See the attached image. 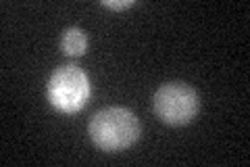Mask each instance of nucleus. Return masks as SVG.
Listing matches in <instances>:
<instances>
[{"label":"nucleus","mask_w":250,"mask_h":167,"mask_svg":"<svg viewBox=\"0 0 250 167\" xmlns=\"http://www.w3.org/2000/svg\"><path fill=\"white\" fill-rule=\"evenodd\" d=\"M90 138L100 150L119 153L129 148L140 138L138 117L125 107H106L94 113L88 125Z\"/></svg>","instance_id":"f257e3e1"},{"label":"nucleus","mask_w":250,"mask_h":167,"mask_svg":"<svg viewBox=\"0 0 250 167\" xmlns=\"http://www.w3.org/2000/svg\"><path fill=\"white\" fill-rule=\"evenodd\" d=\"M48 100L50 105L65 115L82 111L92 94V84L85 71L77 65H61L52 71L48 79Z\"/></svg>","instance_id":"f03ea898"},{"label":"nucleus","mask_w":250,"mask_h":167,"mask_svg":"<svg viewBox=\"0 0 250 167\" xmlns=\"http://www.w3.org/2000/svg\"><path fill=\"white\" fill-rule=\"evenodd\" d=\"M154 113L169 125H186L198 115V92L184 82L163 84L154 92Z\"/></svg>","instance_id":"7ed1b4c3"},{"label":"nucleus","mask_w":250,"mask_h":167,"mask_svg":"<svg viewBox=\"0 0 250 167\" xmlns=\"http://www.w3.org/2000/svg\"><path fill=\"white\" fill-rule=\"evenodd\" d=\"M61 50L71 59H77L88 50V36L80 27H67L61 36Z\"/></svg>","instance_id":"20e7f679"},{"label":"nucleus","mask_w":250,"mask_h":167,"mask_svg":"<svg viewBox=\"0 0 250 167\" xmlns=\"http://www.w3.org/2000/svg\"><path fill=\"white\" fill-rule=\"evenodd\" d=\"M104 9H113V11H125V9H131L136 2L134 0H121V2H115V0H103L100 2Z\"/></svg>","instance_id":"39448f33"}]
</instances>
